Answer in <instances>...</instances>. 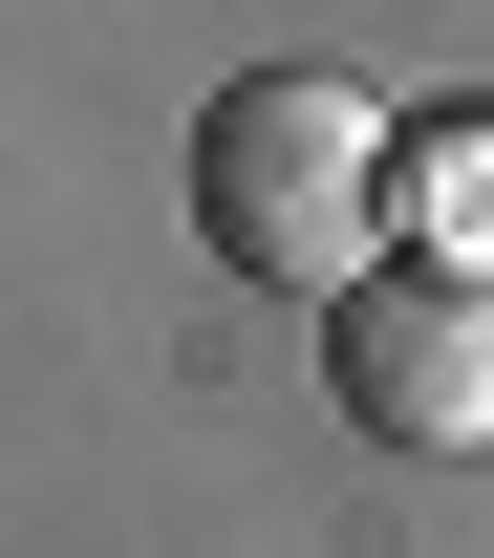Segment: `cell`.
<instances>
[{"instance_id": "6da1fadb", "label": "cell", "mask_w": 494, "mask_h": 558, "mask_svg": "<svg viewBox=\"0 0 494 558\" xmlns=\"http://www.w3.org/2000/svg\"><path fill=\"white\" fill-rule=\"evenodd\" d=\"M194 236L280 301H345L387 258V108L345 65H237L194 108Z\"/></svg>"}, {"instance_id": "7a4b0ae2", "label": "cell", "mask_w": 494, "mask_h": 558, "mask_svg": "<svg viewBox=\"0 0 494 558\" xmlns=\"http://www.w3.org/2000/svg\"><path fill=\"white\" fill-rule=\"evenodd\" d=\"M323 387H345L365 451H494V258L387 236V258L323 301Z\"/></svg>"}, {"instance_id": "3957f363", "label": "cell", "mask_w": 494, "mask_h": 558, "mask_svg": "<svg viewBox=\"0 0 494 558\" xmlns=\"http://www.w3.org/2000/svg\"><path fill=\"white\" fill-rule=\"evenodd\" d=\"M387 215H430V258H494V130H387Z\"/></svg>"}]
</instances>
